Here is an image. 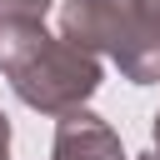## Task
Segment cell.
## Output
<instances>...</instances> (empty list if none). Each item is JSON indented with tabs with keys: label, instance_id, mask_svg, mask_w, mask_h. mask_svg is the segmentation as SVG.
<instances>
[{
	"label": "cell",
	"instance_id": "obj_1",
	"mask_svg": "<svg viewBox=\"0 0 160 160\" xmlns=\"http://www.w3.org/2000/svg\"><path fill=\"white\" fill-rule=\"evenodd\" d=\"M0 65L15 85V95L35 110L65 115L80 110L85 95L100 85V65L90 50L70 45L65 35H45L35 15H0Z\"/></svg>",
	"mask_w": 160,
	"mask_h": 160
},
{
	"label": "cell",
	"instance_id": "obj_2",
	"mask_svg": "<svg viewBox=\"0 0 160 160\" xmlns=\"http://www.w3.org/2000/svg\"><path fill=\"white\" fill-rule=\"evenodd\" d=\"M60 30L80 50H110L135 85L160 80V0H70Z\"/></svg>",
	"mask_w": 160,
	"mask_h": 160
},
{
	"label": "cell",
	"instance_id": "obj_3",
	"mask_svg": "<svg viewBox=\"0 0 160 160\" xmlns=\"http://www.w3.org/2000/svg\"><path fill=\"white\" fill-rule=\"evenodd\" d=\"M55 160H125V155H120V140L110 135V125H100L85 110H65L60 135H55Z\"/></svg>",
	"mask_w": 160,
	"mask_h": 160
},
{
	"label": "cell",
	"instance_id": "obj_4",
	"mask_svg": "<svg viewBox=\"0 0 160 160\" xmlns=\"http://www.w3.org/2000/svg\"><path fill=\"white\" fill-rule=\"evenodd\" d=\"M45 5H50V0H0V15H35V20H40Z\"/></svg>",
	"mask_w": 160,
	"mask_h": 160
},
{
	"label": "cell",
	"instance_id": "obj_5",
	"mask_svg": "<svg viewBox=\"0 0 160 160\" xmlns=\"http://www.w3.org/2000/svg\"><path fill=\"white\" fill-rule=\"evenodd\" d=\"M5 150H10V125H5V115H0V160H5Z\"/></svg>",
	"mask_w": 160,
	"mask_h": 160
},
{
	"label": "cell",
	"instance_id": "obj_6",
	"mask_svg": "<svg viewBox=\"0 0 160 160\" xmlns=\"http://www.w3.org/2000/svg\"><path fill=\"white\" fill-rule=\"evenodd\" d=\"M155 155H160V115H155Z\"/></svg>",
	"mask_w": 160,
	"mask_h": 160
},
{
	"label": "cell",
	"instance_id": "obj_7",
	"mask_svg": "<svg viewBox=\"0 0 160 160\" xmlns=\"http://www.w3.org/2000/svg\"><path fill=\"white\" fill-rule=\"evenodd\" d=\"M140 160H160V155H155V150H150V155H140Z\"/></svg>",
	"mask_w": 160,
	"mask_h": 160
}]
</instances>
